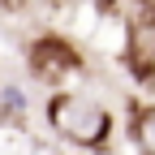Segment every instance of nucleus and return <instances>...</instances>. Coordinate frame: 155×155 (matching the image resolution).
Here are the masks:
<instances>
[{"label": "nucleus", "mask_w": 155, "mask_h": 155, "mask_svg": "<svg viewBox=\"0 0 155 155\" xmlns=\"http://www.w3.org/2000/svg\"><path fill=\"white\" fill-rule=\"evenodd\" d=\"M43 121L56 142H65L73 155H108L116 147V116L99 95L86 91H52L43 99Z\"/></svg>", "instance_id": "f257e3e1"}, {"label": "nucleus", "mask_w": 155, "mask_h": 155, "mask_svg": "<svg viewBox=\"0 0 155 155\" xmlns=\"http://www.w3.org/2000/svg\"><path fill=\"white\" fill-rule=\"evenodd\" d=\"M121 65L142 91L155 86V0H129Z\"/></svg>", "instance_id": "f03ea898"}, {"label": "nucleus", "mask_w": 155, "mask_h": 155, "mask_svg": "<svg viewBox=\"0 0 155 155\" xmlns=\"http://www.w3.org/2000/svg\"><path fill=\"white\" fill-rule=\"evenodd\" d=\"M26 69H30L35 82H43L48 91H65L69 78L86 73V61H82V52H78L65 35L48 30V35H39V39L26 43Z\"/></svg>", "instance_id": "7ed1b4c3"}, {"label": "nucleus", "mask_w": 155, "mask_h": 155, "mask_svg": "<svg viewBox=\"0 0 155 155\" xmlns=\"http://www.w3.org/2000/svg\"><path fill=\"white\" fill-rule=\"evenodd\" d=\"M125 129L138 155H155V99H129Z\"/></svg>", "instance_id": "20e7f679"}, {"label": "nucleus", "mask_w": 155, "mask_h": 155, "mask_svg": "<svg viewBox=\"0 0 155 155\" xmlns=\"http://www.w3.org/2000/svg\"><path fill=\"white\" fill-rule=\"evenodd\" d=\"M0 5H5V9H22V0H0Z\"/></svg>", "instance_id": "39448f33"}]
</instances>
